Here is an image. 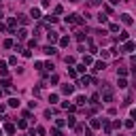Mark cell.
Here are the masks:
<instances>
[{
  "instance_id": "1",
  "label": "cell",
  "mask_w": 136,
  "mask_h": 136,
  "mask_svg": "<svg viewBox=\"0 0 136 136\" xmlns=\"http://www.w3.org/2000/svg\"><path fill=\"white\" fill-rule=\"evenodd\" d=\"M102 100H104V102H111V100H113V92H111V89H106V92L102 94Z\"/></svg>"
},
{
  "instance_id": "2",
  "label": "cell",
  "mask_w": 136,
  "mask_h": 136,
  "mask_svg": "<svg viewBox=\"0 0 136 136\" xmlns=\"http://www.w3.org/2000/svg\"><path fill=\"white\" fill-rule=\"evenodd\" d=\"M72 92H74V87H72V85H62V94H66V96H70Z\"/></svg>"
},
{
  "instance_id": "3",
  "label": "cell",
  "mask_w": 136,
  "mask_h": 136,
  "mask_svg": "<svg viewBox=\"0 0 136 136\" xmlns=\"http://www.w3.org/2000/svg\"><path fill=\"white\" fill-rule=\"evenodd\" d=\"M134 47H136V45L132 43V40H128V43L123 45V51H126V53H130V51H134Z\"/></svg>"
},
{
  "instance_id": "4",
  "label": "cell",
  "mask_w": 136,
  "mask_h": 136,
  "mask_svg": "<svg viewBox=\"0 0 136 136\" xmlns=\"http://www.w3.org/2000/svg\"><path fill=\"white\" fill-rule=\"evenodd\" d=\"M121 21H123V23H128V26H130V23H132V15L123 13V15H121Z\"/></svg>"
},
{
  "instance_id": "5",
  "label": "cell",
  "mask_w": 136,
  "mask_h": 136,
  "mask_svg": "<svg viewBox=\"0 0 136 136\" xmlns=\"http://www.w3.org/2000/svg\"><path fill=\"white\" fill-rule=\"evenodd\" d=\"M47 38H49V43H57V34L55 32H49V34H47Z\"/></svg>"
},
{
  "instance_id": "6",
  "label": "cell",
  "mask_w": 136,
  "mask_h": 136,
  "mask_svg": "<svg viewBox=\"0 0 136 136\" xmlns=\"http://www.w3.org/2000/svg\"><path fill=\"white\" fill-rule=\"evenodd\" d=\"M45 53H47V55H53V53H55V47H51V45H47L45 47V49H43Z\"/></svg>"
},
{
  "instance_id": "7",
  "label": "cell",
  "mask_w": 136,
  "mask_h": 136,
  "mask_svg": "<svg viewBox=\"0 0 136 136\" xmlns=\"http://www.w3.org/2000/svg\"><path fill=\"white\" fill-rule=\"evenodd\" d=\"M30 15L34 17V19H38V17H40V9H36V7H34V9L30 11Z\"/></svg>"
},
{
  "instance_id": "8",
  "label": "cell",
  "mask_w": 136,
  "mask_h": 136,
  "mask_svg": "<svg viewBox=\"0 0 136 136\" xmlns=\"http://www.w3.org/2000/svg\"><path fill=\"white\" fill-rule=\"evenodd\" d=\"M9 106H13V109H15V106H19V98H11L9 100Z\"/></svg>"
},
{
  "instance_id": "9",
  "label": "cell",
  "mask_w": 136,
  "mask_h": 136,
  "mask_svg": "<svg viewBox=\"0 0 136 136\" xmlns=\"http://www.w3.org/2000/svg\"><path fill=\"white\" fill-rule=\"evenodd\" d=\"M68 43H70L68 36H62V38H60V45H62V47H68Z\"/></svg>"
},
{
  "instance_id": "10",
  "label": "cell",
  "mask_w": 136,
  "mask_h": 136,
  "mask_svg": "<svg viewBox=\"0 0 136 136\" xmlns=\"http://www.w3.org/2000/svg\"><path fill=\"white\" fill-rule=\"evenodd\" d=\"M117 85H119V89H126V87H128V81H126V79H119V83H117Z\"/></svg>"
},
{
  "instance_id": "11",
  "label": "cell",
  "mask_w": 136,
  "mask_h": 136,
  "mask_svg": "<svg viewBox=\"0 0 136 136\" xmlns=\"http://www.w3.org/2000/svg\"><path fill=\"white\" fill-rule=\"evenodd\" d=\"M92 62H94V60H92V55H83V64H85V66H89Z\"/></svg>"
},
{
  "instance_id": "12",
  "label": "cell",
  "mask_w": 136,
  "mask_h": 136,
  "mask_svg": "<svg viewBox=\"0 0 136 136\" xmlns=\"http://www.w3.org/2000/svg\"><path fill=\"white\" fill-rule=\"evenodd\" d=\"M104 68H106L104 62H96V68H94V70H104Z\"/></svg>"
},
{
  "instance_id": "13",
  "label": "cell",
  "mask_w": 136,
  "mask_h": 136,
  "mask_svg": "<svg viewBox=\"0 0 136 136\" xmlns=\"http://www.w3.org/2000/svg\"><path fill=\"white\" fill-rule=\"evenodd\" d=\"M92 81H94L92 77H83V79H81V85H87V83H92Z\"/></svg>"
},
{
  "instance_id": "14",
  "label": "cell",
  "mask_w": 136,
  "mask_h": 136,
  "mask_svg": "<svg viewBox=\"0 0 136 136\" xmlns=\"http://www.w3.org/2000/svg\"><path fill=\"white\" fill-rule=\"evenodd\" d=\"M106 19H109V17H106L104 13H100V15H98V21H100V23H106Z\"/></svg>"
},
{
  "instance_id": "15",
  "label": "cell",
  "mask_w": 136,
  "mask_h": 136,
  "mask_svg": "<svg viewBox=\"0 0 136 136\" xmlns=\"http://www.w3.org/2000/svg\"><path fill=\"white\" fill-rule=\"evenodd\" d=\"M4 130H7L9 134H15V126H11V123H7V128H4Z\"/></svg>"
},
{
  "instance_id": "16",
  "label": "cell",
  "mask_w": 136,
  "mask_h": 136,
  "mask_svg": "<svg viewBox=\"0 0 136 136\" xmlns=\"http://www.w3.org/2000/svg\"><path fill=\"white\" fill-rule=\"evenodd\" d=\"M109 30H111V32H119V26H117V23H111Z\"/></svg>"
},
{
  "instance_id": "17",
  "label": "cell",
  "mask_w": 136,
  "mask_h": 136,
  "mask_svg": "<svg viewBox=\"0 0 136 136\" xmlns=\"http://www.w3.org/2000/svg\"><path fill=\"white\" fill-rule=\"evenodd\" d=\"M87 100H85V96H77V104H85Z\"/></svg>"
},
{
  "instance_id": "18",
  "label": "cell",
  "mask_w": 136,
  "mask_h": 136,
  "mask_svg": "<svg viewBox=\"0 0 136 136\" xmlns=\"http://www.w3.org/2000/svg\"><path fill=\"white\" fill-rule=\"evenodd\" d=\"M15 23H17V19H15V17H11V19H9V28H11V30L15 28Z\"/></svg>"
},
{
  "instance_id": "19",
  "label": "cell",
  "mask_w": 136,
  "mask_h": 136,
  "mask_svg": "<svg viewBox=\"0 0 136 136\" xmlns=\"http://www.w3.org/2000/svg\"><path fill=\"white\" fill-rule=\"evenodd\" d=\"M17 36H19V38L23 40V38H26V36H28V32H26V30H19V32H17Z\"/></svg>"
},
{
  "instance_id": "20",
  "label": "cell",
  "mask_w": 136,
  "mask_h": 136,
  "mask_svg": "<svg viewBox=\"0 0 136 136\" xmlns=\"http://www.w3.org/2000/svg\"><path fill=\"white\" fill-rule=\"evenodd\" d=\"M45 19H47V21H51V23H55V21H57V17H53V15H47Z\"/></svg>"
},
{
  "instance_id": "21",
  "label": "cell",
  "mask_w": 136,
  "mask_h": 136,
  "mask_svg": "<svg viewBox=\"0 0 136 136\" xmlns=\"http://www.w3.org/2000/svg\"><path fill=\"white\" fill-rule=\"evenodd\" d=\"M117 74H121V77H126V74H128V70H126V68H117Z\"/></svg>"
},
{
  "instance_id": "22",
  "label": "cell",
  "mask_w": 136,
  "mask_h": 136,
  "mask_svg": "<svg viewBox=\"0 0 136 136\" xmlns=\"http://www.w3.org/2000/svg\"><path fill=\"white\" fill-rule=\"evenodd\" d=\"M68 77H70V79H77V70L70 68V70H68Z\"/></svg>"
},
{
  "instance_id": "23",
  "label": "cell",
  "mask_w": 136,
  "mask_h": 136,
  "mask_svg": "<svg viewBox=\"0 0 136 136\" xmlns=\"http://www.w3.org/2000/svg\"><path fill=\"white\" fill-rule=\"evenodd\" d=\"M100 126H102V123H100L98 119H92V128H100Z\"/></svg>"
},
{
  "instance_id": "24",
  "label": "cell",
  "mask_w": 136,
  "mask_h": 136,
  "mask_svg": "<svg viewBox=\"0 0 136 136\" xmlns=\"http://www.w3.org/2000/svg\"><path fill=\"white\" fill-rule=\"evenodd\" d=\"M4 47H7V49H11V47H13V40H11V38L4 40Z\"/></svg>"
},
{
  "instance_id": "25",
  "label": "cell",
  "mask_w": 136,
  "mask_h": 136,
  "mask_svg": "<svg viewBox=\"0 0 136 136\" xmlns=\"http://www.w3.org/2000/svg\"><path fill=\"white\" fill-rule=\"evenodd\" d=\"M66 123H68L70 128H72V126H74V117H68V119H66Z\"/></svg>"
},
{
  "instance_id": "26",
  "label": "cell",
  "mask_w": 136,
  "mask_h": 136,
  "mask_svg": "<svg viewBox=\"0 0 136 136\" xmlns=\"http://www.w3.org/2000/svg\"><path fill=\"white\" fill-rule=\"evenodd\" d=\"M51 136H62V132H60V130H55V128H53V130H51Z\"/></svg>"
},
{
  "instance_id": "27",
  "label": "cell",
  "mask_w": 136,
  "mask_h": 136,
  "mask_svg": "<svg viewBox=\"0 0 136 136\" xmlns=\"http://www.w3.org/2000/svg\"><path fill=\"white\" fill-rule=\"evenodd\" d=\"M49 102H51V104L57 102V96H55V94H51V96H49Z\"/></svg>"
},
{
  "instance_id": "28",
  "label": "cell",
  "mask_w": 136,
  "mask_h": 136,
  "mask_svg": "<svg viewBox=\"0 0 136 136\" xmlns=\"http://www.w3.org/2000/svg\"><path fill=\"white\" fill-rule=\"evenodd\" d=\"M17 128L23 130V128H26V121H23V119H21V121H17Z\"/></svg>"
},
{
  "instance_id": "29",
  "label": "cell",
  "mask_w": 136,
  "mask_h": 136,
  "mask_svg": "<svg viewBox=\"0 0 136 136\" xmlns=\"http://www.w3.org/2000/svg\"><path fill=\"white\" fill-rule=\"evenodd\" d=\"M119 40H128V32H121L119 34Z\"/></svg>"
},
{
  "instance_id": "30",
  "label": "cell",
  "mask_w": 136,
  "mask_h": 136,
  "mask_svg": "<svg viewBox=\"0 0 136 136\" xmlns=\"http://www.w3.org/2000/svg\"><path fill=\"white\" fill-rule=\"evenodd\" d=\"M4 68H7V64H4L2 60H0V70H4Z\"/></svg>"
},
{
  "instance_id": "31",
  "label": "cell",
  "mask_w": 136,
  "mask_h": 136,
  "mask_svg": "<svg viewBox=\"0 0 136 136\" xmlns=\"http://www.w3.org/2000/svg\"><path fill=\"white\" fill-rule=\"evenodd\" d=\"M109 2H111V4H119L121 0H109Z\"/></svg>"
},
{
  "instance_id": "32",
  "label": "cell",
  "mask_w": 136,
  "mask_h": 136,
  "mask_svg": "<svg viewBox=\"0 0 136 136\" xmlns=\"http://www.w3.org/2000/svg\"><path fill=\"white\" fill-rule=\"evenodd\" d=\"M89 2H92V4H100V2H102V0H89Z\"/></svg>"
},
{
  "instance_id": "33",
  "label": "cell",
  "mask_w": 136,
  "mask_h": 136,
  "mask_svg": "<svg viewBox=\"0 0 136 136\" xmlns=\"http://www.w3.org/2000/svg\"><path fill=\"white\" fill-rule=\"evenodd\" d=\"M85 136H94V134H92V132H89V130H85Z\"/></svg>"
},
{
  "instance_id": "34",
  "label": "cell",
  "mask_w": 136,
  "mask_h": 136,
  "mask_svg": "<svg viewBox=\"0 0 136 136\" xmlns=\"http://www.w3.org/2000/svg\"><path fill=\"white\" fill-rule=\"evenodd\" d=\"M132 117H134V119H136V109H134V111H132Z\"/></svg>"
},
{
  "instance_id": "35",
  "label": "cell",
  "mask_w": 136,
  "mask_h": 136,
  "mask_svg": "<svg viewBox=\"0 0 136 136\" xmlns=\"http://www.w3.org/2000/svg\"><path fill=\"white\" fill-rule=\"evenodd\" d=\"M2 17H4V13H2V11H0V19H2Z\"/></svg>"
},
{
  "instance_id": "36",
  "label": "cell",
  "mask_w": 136,
  "mask_h": 136,
  "mask_svg": "<svg viewBox=\"0 0 136 136\" xmlns=\"http://www.w3.org/2000/svg\"><path fill=\"white\" fill-rule=\"evenodd\" d=\"M68 2H79V0H68Z\"/></svg>"
},
{
  "instance_id": "37",
  "label": "cell",
  "mask_w": 136,
  "mask_h": 136,
  "mask_svg": "<svg viewBox=\"0 0 136 136\" xmlns=\"http://www.w3.org/2000/svg\"><path fill=\"white\" fill-rule=\"evenodd\" d=\"M0 136H2V130H0Z\"/></svg>"
},
{
  "instance_id": "38",
  "label": "cell",
  "mask_w": 136,
  "mask_h": 136,
  "mask_svg": "<svg viewBox=\"0 0 136 136\" xmlns=\"http://www.w3.org/2000/svg\"><path fill=\"white\" fill-rule=\"evenodd\" d=\"M0 96H2V89H0Z\"/></svg>"
}]
</instances>
